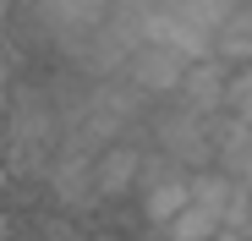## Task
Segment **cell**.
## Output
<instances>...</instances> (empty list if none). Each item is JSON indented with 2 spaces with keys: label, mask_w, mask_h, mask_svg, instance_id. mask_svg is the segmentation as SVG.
<instances>
[{
  "label": "cell",
  "mask_w": 252,
  "mask_h": 241,
  "mask_svg": "<svg viewBox=\"0 0 252 241\" xmlns=\"http://www.w3.org/2000/svg\"><path fill=\"white\" fill-rule=\"evenodd\" d=\"M143 165H148V148H137L132 137L99 148V159H94V197H126V192H137L143 186Z\"/></svg>",
  "instance_id": "obj_3"
},
{
  "label": "cell",
  "mask_w": 252,
  "mask_h": 241,
  "mask_svg": "<svg viewBox=\"0 0 252 241\" xmlns=\"http://www.w3.org/2000/svg\"><path fill=\"white\" fill-rule=\"evenodd\" d=\"M187 71H192V60L181 50H170V44H137L132 55L121 60V83L132 93H143V99H176L181 83H187Z\"/></svg>",
  "instance_id": "obj_2"
},
{
  "label": "cell",
  "mask_w": 252,
  "mask_h": 241,
  "mask_svg": "<svg viewBox=\"0 0 252 241\" xmlns=\"http://www.w3.org/2000/svg\"><path fill=\"white\" fill-rule=\"evenodd\" d=\"M121 0H38V17H50V33H71V38H94L110 28Z\"/></svg>",
  "instance_id": "obj_4"
},
{
  "label": "cell",
  "mask_w": 252,
  "mask_h": 241,
  "mask_svg": "<svg viewBox=\"0 0 252 241\" xmlns=\"http://www.w3.org/2000/svg\"><path fill=\"white\" fill-rule=\"evenodd\" d=\"M214 60L230 66V71L252 66V0H241V6L220 22V33H214Z\"/></svg>",
  "instance_id": "obj_6"
},
{
  "label": "cell",
  "mask_w": 252,
  "mask_h": 241,
  "mask_svg": "<svg viewBox=\"0 0 252 241\" xmlns=\"http://www.w3.org/2000/svg\"><path fill=\"white\" fill-rule=\"evenodd\" d=\"M225 93H230V66H220V60H192L176 104H187V110H197V115H208V120H220V115H225Z\"/></svg>",
  "instance_id": "obj_5"
},
{
  "label": "cell",
  "mask_w": 252,
  "mask_h": 241,
  "mask_svg": "<svg viewBox=\"0 0 252 241\" xmlns=\"http://www.w3.org/2000/svg\"><path fill=\"white\" fill-rule=\"evenodd\" d=\"M192 209V170H181L170 153L148 148V165H143V186H137V214L154 236H164L181 214Z\"/></svg>",
  "instance_id": "obj_1"
},
{
  "label": "cell",
  "mask_w": 252,
  "mask_h": 241,
  "mask_svg": "<svg viewBox=\"0 0 252 241\" xmlns=\"http://www.w3.org/2000/svg\"><path fill=\"white\" fill-rule=\"evenodd\" d=\"M159 241H225V214H214V209H203V203H192L170 230H164Z\"/></svg>",
  "instance_id": "obj_7"
},
{
  "label": "cell",
  "mask_w": 252,
  "mask_h": 241,
  "mask_svg": "<svg viewBox=\"0 0 252 241\" xmlns=\"http://www.w3.org/2000/svg\"><path fill=\"white\" fill-rule=\"evenodd\" d=\"M225 115H236V120H247V126H252V66L230 71V93H225Z\"/></svg>",
  "instance_id": "obj_8"
}]
</instances>
